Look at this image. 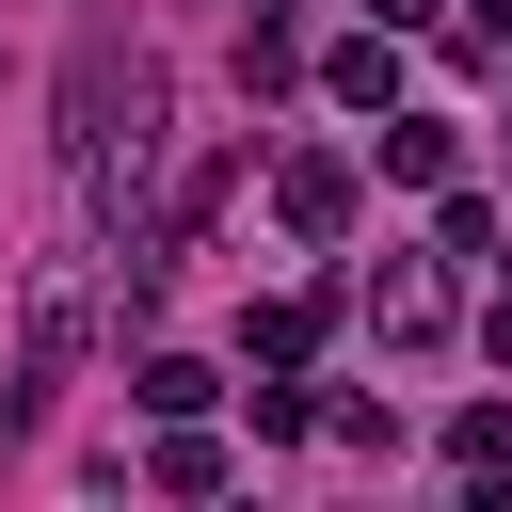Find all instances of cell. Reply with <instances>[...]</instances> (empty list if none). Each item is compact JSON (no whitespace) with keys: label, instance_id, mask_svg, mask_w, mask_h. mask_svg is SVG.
Returning <instances> with one entry per match:
<instances>
[{"label":"cell","instance_id":"6da1fadb","mask_svg":"<svg viewBox=\"0 0 512 512\" xmlns=\"http://www.w3.org/2000/svg\"><path fill=\"white\" fill-rule=\"evenodd\" d=\"M144 144H160V64L112 48V32H80V64H64V208H80V256L128 224Z\"/></svg>","mask_w":512,"mask_h":512},{"label":"cell","instance_id":"7a4b0ae2","mask_svg":"<svg viewBox=\"0 0 512 512\" xmlns=\"http://www.w3.org/2000/svg\"><path fill=\"white\" fill-rule=\"evenodd\" d=\"M272 208H288V240H336V224H352V160H320V144H304V160L272 176Z\"/></svg>","mask_w":512,"mask_h":512},{"label":"cell","instance_id":"3957f363","mask_svg":"<svg viewBox=\"0 0 512 512\" xmlns=\"http://www.w3.org/2000/svg\"><path fill=\"white\" fill-rule=\"evenodd\" d=\"M368 320H384L400 352H432V336H448V272H384V288H368Z\"/></svg>","mask_w":512,"mask_h":512},{"label":"cell","instance_id":"277c9868","mask_svg":"<svg viewBox=\"0 0 512 512\" xmlns=\"http://www.w3.org/2000/svg\"><path fill=\"white\" fill-rule=\"evenodd\" d=\"M320 80H336V96H352V112H384V96H400V32H352V48H336V64H320Z\"/></svg>","mask_w":512,"mask_h":512},{"label":"cell","instance_id":"5b68a950","mask_svg":"<svg viewBox=\"0 0 512 512\" xmlns=\"http://www.w3.org/2000/svg\"><path fill=\"white\" fill-rule=\"evenodd\" d=\"M320 320H336L320 288H304V304H256V368H304V352H320Z\"/></svg>","mask_w":512,"mask_h":512},{"label":"cell","instance_id":"8992f818","mask_svg":"<svg viewBox=\"0 0 512 512\" xmlns=\"http://www.w3.org/2000/svg\"><path fill=\"white\" fill-rule=\"evenodd\" d=\"M448 464L496 480V464H512V400H464V416H448Z\"/></svg>","mask_w":512,"mask_h":512},{"label":"cell","instance_id":"52a82bcc","mask_svg":"<svg viewBox=\"0 0 512 512\" xmlns=\"http://www.w3.org/2000/svg\"><path fill=\"white\" fill-rule=\"evenodd\" d=\"M144 416H208V368L192 352H144Z\"/></svg>","mask_w":512,"mask_h":512},{"label":"cell","instance_id":"ba28073f","mask_svg":"<svg viewBox=\"0 0 512 512\" xmlns=\"http://www.w3.org/2000/svg\"><path fill=\"white\" fill-rule=\"evenodd\" d=\"M368 16H384V32H416V16H432V0H368Z\"/></svg>","mask_w":512,"mask_h":512}]
</instances>
